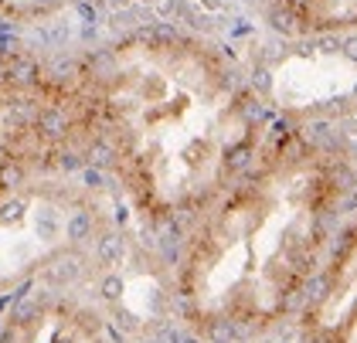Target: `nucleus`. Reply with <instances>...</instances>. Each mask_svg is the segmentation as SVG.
Segmentation results:
<instances>
[{
  "label": "nucleus",
  "instance_id": "6e6552de",
  "mask_svg": "<svg viewBox=\"0 0 357 343\" xmlns=\"http://www.w3.org/2000/svg\"><path fill=\"white\" fill-rule=\"evenodd\" d=\"M72 0H0V21L14 24H34L61 14Z\"/></svg>",
  "mask_w": 357,
  "mask_h": 343
},
{
  "label": "nucleus",
  "instance_id": "39448f33",
  "mask_svg": "<svg viewBox=\"0 0 357 343\" xmlns=\"http://www.w3.org/2000/svg\"><path fill=\"white\" fill-rule=\"evenodd\" d=\"M310 343H357V214L340 231L303 313Z\"/></svg>",
  "mask_w": 357,
  "mask_h": 343
},
{
  "label": "nucleus",
  "instance_id": "0eeeda50",
  "mask_svg": "<svg viewBox=\"0 0 357 343\" xmlns=\"http://www.w3.org/2000/svg\"><path fill=\"white\" fill-rule=\"evenodd\" d=\"M266 17L289 38H340L357 31V0H262Z\"/></svg>",
  "mask_w": 357,
  "mask_h": 343
},
{
  "label": "nucleus",
  "instance_id": "423d86ee",
  "mask_svg": "<svg viewBox=\"0 0 357 343\" xmlns=\"http://www.w3.org/2000/svg\"><path fill=\"white\" fill-rule=\"evenodd\" d=\"M0 343H106L102 319L85 303L48 296L21 306L0 326Z\"/></svg>",
  "mask_w": 357,
  "mask_h": 343
},
{
  "label": "nucleus",
  "instance_id": "f257e3e1",
  "mask_svg": "<svg viewBox=\"0 0 357 343\" xmlns=\"http://www.w3.org/2000/svg\"><path fill=\"white\" fill-rule=\"evenodd\" d=\"M75 75L85 150H99L150 221L197 218L266 143L259 96L215 45L143 31Z\"/></svg>",
  "mask_w": 357,
  "mask_h": 343
},
{
  "label": "nucleus",
  "instance_id": "7ed1b4c3",
  "mask_svg": "<svg viewBox=\"0 0 357 343\" xmlns=\"http://www.w3.org/2000/svg\"><path fill=\"white\" fill-rule=\"evenodd\" d=\"M65 153H85L75 75H58L0 41V201Z\"/></svg>",
  "mask_w": 357,
  "mask_h": 343
},
{
  "label": "nucleus",
  "instance_id": "20e7f679",
  "mask_svg": "<svg viewBox=\"0 0 357 343\" xmlns=\"http://www.w3.org/2000/svg\"><path fill=\"white\" fill-rule=\"evenodd\" d=\"M92 204L72 187L34 177L0 201V286L21 279L82 238Z\"/></svg>",
  "mask_w": 357,
  "mask_h": 343
},
{
  "label": "nucleus",
  "instance_id": "f03ea898",
  "mask_svg": "<svg viewBox=\"0 0 357 343\" xmlns=\"http://www.w3.org/2000/svg\"><path fill=\"white\" fill-rule=\"evenodd\" d=\"M354 194L333 143L269 130L245 170L194 218L181 255V310L201 333H262L286 317L327 259Z\"/></svg>",
  "mask_w": 357,
  "mask_h": 343
}]
</instances>
